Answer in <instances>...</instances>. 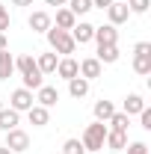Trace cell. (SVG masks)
Instances as JSON below:
<instances>
[{
	"label": "cell",
	"instance_id": "cell-20",
	"mask_svg": "<svg viewBox=\"0 0 151 154\" xmlns=\"http://www.w3.org/2000/svg\"><path fill=\"white\" fill-rule=\"evenodd\" d=\"M18 116H21V113H15L12 107H9V110H0V131L6 134V131L18 128Z\"/></svg>",
	"mask_w": 151,
	"mask_h": 154
},
{
	"label": "cell",
	"instance_id": "cell-18",
	"mask_svg": "<svg viewBox=\"0 0 151 154\" xmlns=\"http://www.w3.org/2000/svg\"><path fill=\"white\" fill-rule=\"evenodd\" d=\"M104 145H107V148H113V151H122V148L128 145V134H122V131H107Z\"/></svg>",
	"mask_w": 151,
	"mask_h": 154
},
{
	"label": "cell",
	"instance_id": "cell-9",
	"mask_svg": "<svg viewBox=\"0 0 151 154\" xmlns=\"http://www.w3.org/2000/svg\"><path fill=\"white\" fill-rule=\"evenodd\" d=\"M57 74L62 77V80H71V77L80 74V62H77L74 57H62L57 62Z\"/></svg>",
	"mask_w": 151,
	"mask_h": 154
},
{
	"label": "cell",
	"instance_id": "cell-32",
	"mask_svg": "<svg viewBox=\"0 0 151 154\" xmlns=\"http://www.w3.org/2000/svg\"><path fill=\"white\" fill-rule=\"evenodd\" d=\"M0 51H9V42H6V33H0Z\"/></svg>",
	"mask_w": 151,
	"mask_h": 154
},
{
	"label": "cell",
	"instance_id": "cell-34",
	"mask_svg": "<svg viewBox=\"0 0 151 154\" xmlns=\"http://www.w3.org/2000/svg\"><path fill=\"white\" fill-rule=\"evenodd\" d=\"M45 3H48V6H65L68 0H45Z\"/></svg>",
	"mask_w": 151,
	"mask_h": 154
},
{
	"label": "cell",
	"instance_id": "cell-14",
	"mask_svg": "<svg viewBox=\"0 0 151 154\" xmlns=\"http://www.w3.org/2000/svg\"><path fill=\"white\" fill-rule=\"evenodd\" d=\"M101 68H104V65L95 57H89V59L80 62V77H83V80H95V77H101Z\"/></svg>",
	"mask_w": 151,
	"mask_h": 154
},
{
	"label": "cell",
	"instance_id": "cell-33",
	"mask_svg": "<svg viewBox=\"0 0 151 154\" xmlns=\"http://www.w3.org/2000/svg\"><path fill=\"white\" fill-rule=\"evenodd\" d=\"M36 0H12V6H33Z\"/></svg>",
	"mask_w": 151,
	"mask_h": 154
},
{
	"label": "cell",
	"instance_id": "cell-13",
	"mask_svg": "<svg viewBox=\"0 0 151 154\" xmlns=\"http://www.w3.org/2000/svg\"><path fill=\"white\" fill-rule=\"evenodd\" d=\"M27 116H30V125H33V128H45V125L51 122L48 107H39V104H33V107L27 110Z\"/></svg>",
	"mask_w": 151,
	"mask_h": 154
},
{
	"label": "cell",
	"instance_id": "cell-27",
	"mask_svg": "<svg viewBox=\"0 0 151 154\" xmlns=\"http://www.w3.org/2000/svg\"><path fill=\"white\" fill-rule=\"evenodd\" d=\"M125 154H148V145L145 142H131V145H125Z\"/></svg>",
	"mask_w": 151,
	"mask_h": 154
},
{
	"label": "cell",
	"instance_id": "cell-29",
	"mask_svg": "<svg viewBox=\"0 0 151 154\" xmlns=\"http://www.w3.org/2000/svg\"><path fill=\"white\" fill-rule=\"evenodd\" d=\"M9 30V9H6V3H0V33H6Z\"/></svg>",
	"mask_w": 151,
	"mask_h": 154
},
{
	"label": "cell",
	"instance_id": "cell-21",
	"mask_svg": "<svg viewBox=\"0 0 151 154\" xmlns=\"http://www.w3.org/2000/svg\"><path fill=\"white\" fill-rule=\"evenodd\" d=\"M116 113V107H113V101H95V119L98 122H110V116Z\"/></svg>",
	"mask_w": 151,
	"mask_h": 154
},
{
	"label": "cell",
	"instance_id": "cell-15",
	"mask_svg": "<svg viewBox=\"0 0 151 154\" xmlns=\"http://www.w3.org/2000/svg\"><path fill=\"white\" fill-rule=\"evenodd\" d=\"M95 59H98L101 65H113L116 59H119V45H101Z\"/></svg>",
	"mask_w": 151,
	"mask_h": 154
},
{
	"label": "cell",
	"instance_id": "cell-2",
	"mask_svg": "<svg viewBox=\"0 0 151 154\" xmlns=\"http://www.w3.org/2000/svg\"><path fill=\"white\" fill-rule=\"evenodd\" d=\"M45 36H48V45H51L57 54H62V57H71V54H74L77 45H74V38H71L68 30H57V27H51Z\"/></svg>",
	"mask_w": 151,
	"mask_h": 154
},
{
	"label": "cell",
	"instance_id": "cell-8",
	"mask_svg": "<svg viewBox=\"0 0 151 154\" xmlns=\"http://www.w3.org/2000/svg\"><path fill=\"white\" fill-rule=\"evenodd\" d=\"M128 15H131V9H128V3H122V0H113L110 6H107V18H110V24H125L128 21Z\"/></svg>",
	"mask_w": 151,
	"mask_h": 154
},
{
	"label": "cell",
	"instance_id": "cell-17",
	"mask_svg": "<svg viewBox=\"0 0 151 154\" xmlns=\"http://www.w3.org/2000/svg\"><path fill=\"white\" fill-rule=\"evenodd\" d=\"M68 92H71V98H86L89 95V80H83V77L77 74L68 80Z\"/></svg>",
	"mask_w": 151,
	"mask_h": 154
},
{
	"label": "cell",
	"instance_id": "cell-30",
	"mask_svg": "<svg viewBox=\"0 0 151 154\" xmlns=\"http://www.w3.org/2000/svg\"><path fill=\"white\" fill-rule=\"evenodd\" d=\"M139 122H142V128H145V131H151V110H148V107H142V113H139Z\"/></svg>",
	"mask_w": 151,
	"mask_h": 154
},
{
	"label": "cell",
	"instance_id": "cell-7",
	"mask_svg": "<svg viewBox=\"0 0 151 154\" xmlns=\"http://www.w3.org/2000/svg\"><path fill=\"white\" fill-rule=\"evenodd\" d=\"M68 33H71V38H74V45H86V42H92L95 27L89 24V21H77V24L68 30Z\"/></svg>",
	"mask_w": 151,
	"mask_h": 154
},
{
	"label": "cell",
	"instance_id": "cell-24",
	"mask_svg": "<svg viewBox=\"0 0 151 154\" xmlns=\"http://www.w3.org/2000/svg\"><path fill=\"white\" fill-rule=\"evenodd\" d=\"M110 131H122V134H128V125H131V116L128 113H113L110 116Z\"/></svg>",
	"mask_w": 151,
	"mask_h": 154
},
{
	"label": "cell",
	"instance_id": "cell-36",
	"mask_svg": "<svg viewBox=\"0 0 151 154\" xmlns=\"http://www.w3.org/2000/svg\"><path fill=\"white\" fill-rule=\"evenodd\" d=\"M122 3H128V0H122Z\"/></svg>",
	"mask_w": 151,
	"mask_h": 154
},
{
	"label": "cell",
	"instance_id": "cell-22",
	"mask_svg": "<svg viewBox=\"0 0 151 154\" xmlns=\"http://www.w3.org/2000/svg\"><path fill=\"white\" fill-rule=\"evenodd\" d=\"M12 71H15V59H12V54H9V51H0V80H9Z\"/></svg>",
	"mask_w": 151,
	"mask_h": 154
},
{
	"label": "cell",
	"instance_id": "cell-25",
	"mask_svg": "<svg viewBox=\"0 0 151 154\" xmlns=\"http://www.w3.org/2000/svg\"><path fill=\"white\" fill-rule=\"evenodd\" d=\"M68 9H71V15H86L89 9H92V0H68Z\"/></svg>",
	"mask_w": 151,
	"mask_h": 154
},
{
	"label": "cell",
	"instance_id": "cell-35",
	"mask_svg": "<svg viewBox=\"0 0 151 154\" xmlns=\"http://www.w3.org/2000/svg\"><path fill=\"white\" fill-rule=\"evenodd\" d=\"M0 154H12V151H9V148H6V145H3V148H0Z\"/></svg>",
	"mask_w": 151,
	"mask_h": 154
},
{
	"label": "cell",
	"instance_id": "cell-31",
	"mask_svg": "<svg viewBox=\"0 0 151 154\" xmlns=\"http://www.w3.org/2000/svg\"><path fill=\"white\" fill-rule=\"evenodd\" d=\"M113 0H92V9H107Z\"/></svg>",
	"mask_w": 151,
	"mask_h": 154
},
{
	"label": "cell",
	"instance_id": "cell-23",
	"mask_svg": "<svg viewBox=\"0 0 151 154\" xmlns=\"http://www.w3.org/2000/svg\"><path fill=\"white\" fill-rule=\"evenodd\" d=\"M74 24H77V18L71 15V9H57V24H54L57 30H71Z\"/></svg>",
	"mask_w": 151,
	"mask_h": 154
},
{
	"label": "cell",
	"instance_id": "cell-16",
	"mask_svg": "<svg viewBox=\"0 0 151 154\" xmlns=\"http://www.w3.org/2000/svg\"><path fill=\"white\" fill-rule=\"evenodd\" d=\"M57 54H39L36 57V65H39V71H42V74H54V71H57Z\"/></svg>",
	"mask_w": 151,
	"mask_h": 154
},
{
	"label": "cell",
	"instance_id": "cell-12",
	"mask_svg": "<svg viewBox=\"0 0 151 154\" xmlns=\"http://www.w3.org/2000/svg\"><path fill=\"white\" fill-rule=\"evenodd\" d=\"M36 101H39V107H54V104L59 101L57 86H39L36 89Z\"/></svg>",
	"mask_w": 151,
	"mask_h": 154
},
{
	"label": "cell",
	"instance_id": "cell-19",
	"mask_svg": "<svg viewBox=\"0 0 151 154\" xmlns=\"http://www.w3.org/2000/svg\"><path fill=\"white\" fill-rule=\"evenodd\" d=\"M142 107H145V101H142V95H139V92H131V95L125 98V110H122V113L133 116V113H142Z\"/></svg>",
	"mask_w": 151,
	"mask_h": 154
},
{
	"label": "cell",
	"instance_id": "cell-11",
	"mask_svg": "<svg viewBox=\"0 0 151 154\" xmlns=\"http://www.w3.org/2000/svg\"><path fill=\"white\" fill-rule=\"evenodd\" d=\"M27 24H30V30H33V33H48V30L54 27V21H51V15H48V12H42V9H39V12H33Z\"/></svg>",
	"mask_w": 151,
	"mask_h": 154
},
{
	"label": "cell",
	"instance_id": "cell-1",
	"mask_svg": "<svg viewBox=\"0 0 151 154\" xmlns=\"http://www.w3.org/2000/svg\"><path fill=\"white\" fill-rule=\"evenodd\" d=\"M15 68L21 71V80H24V89H39V86H45V80H42V71H39V65H36V59L30 57V54H21L18 59H15Z\"/></svg>",
	"mask_w": 151,
	"mask_h": 154
},
{
	"label": "cell",
	"instance_id": "cell-26",
	"mask_svg": "<svg viewBox=\"0 0 151 154\" xmlns=\"http://www.w3.org/2000/svg\"><path fill=\"white\" fill-rule=\"evenodd\" d=\"M62 154H86V148H83L80 139H65L62 142Z\"/></svg>",
	"mask_w": 151,
	"mask_h": 154
},
{
	"label": "cell",
	"instance_id": "cell-3",
	"mask_svg": "<svg viewBox=\"0 0 151 154\" xmlns=\"http://www.w3.org/2000/svg\"><path fill=\"white\" fill-rule=\"evenodd\" d=\"M104 139H107V125L104 122H92V125H86L80 142H83L86 151H98V148H104Z\"/></svg>",
	"mask_w": 151,
	"mask_h": 154
},
{
	"label": "cell",
	"instance_id": "cell-6",
	"mask_svg": "<svg viewBox=\"0 0 151 154\" xmlns=\"http://www.w3.org/2000/svg\"><path fill=\"white\" fill-rule=\"evenodd\" d=\"M33 104H36V98H33V92H30V89H24V86H21V89H15V92H12V98H9V107H12L15 113H27Z\"/></svg>",
	"mask_w": 151,
	"mask_h": 154
},
{
	"label": "cell",
	"instance_id": "cell-28",
	"mask_svg": "<svg viewBox=\"0 0 151 154\" xmlns=\"http://www.w3.org/2000/svg\"><path fill=\"white\" fill-rule=\"evenodd\" d=\"M128 9L142 15V12H148V0H128Z\"/></svg>",
	"mask_w": 151,
	"mask_h": 154
},
{
	"label": "cell",
	"instance_id": "cell-10",
	"mask_svg": "<svg viewBox=\"0 0 151 154\" xmlns=\"http://www.w3.org/2000/svg\"><path fill=\"white\" fill-rule=\"evenodd\" d=\"M95 42H98V48L101 45H116L119 42V30H116L113 24H104V27H95Z\"/></svg>",
	"mask_w": 151,
	"mask_h": 154
},
{
	"label": "cell",
	"instance_id": "cell-4",
	"mask_svg": "<svg viewBox=\"0 0 151 154\" xmlns=\"http://www.w3.org/2000/svg\"><path fill=\"white\" fill-rule=\"evenodd\" d=\"M133 71L136 74H151V42H139L133 48Z\"/></svg>",
	"mask_w": 151,
	"mask_h": 154
},
{
	"label": "cell",
	"instance_id": "cell-5",
	"mask_svg": "<svg viewBox=\"0 0 151 154\" xmlns=\"http://www.w3.org/2000/svg\"><path fill=\"white\" fill-rule=\"evenodd\" d=\"M3 145L12 154L27 151V148H30V136H27V131H21V128H12V131H6V142H3Z\"/></svg>",
	"mask_w": 151,
	"mask_h": 154
}]
</instances>
